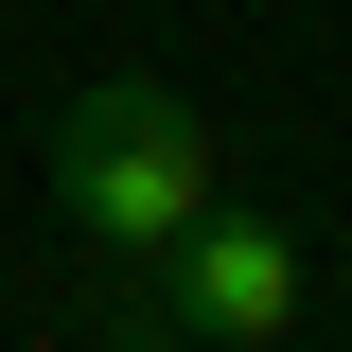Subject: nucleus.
Instances as JSON below:
<instances>
[{
  "instance_id": "nucleus-1",
  "label": "nucleus",
  "mask_w": 352,
  "mask_h": 352,
  "mask_svg": "<svg viewBox=\"0 0 352 352\" xmlns=\"http://www.w3.org/2000/svg\"><path fill=\"white\" fill-rule=\"evenodd\" d=\"M36 176H53V229H71V247H106V264H159L176 229H194V212L229 194L212 124H194V106H176L159 71H88L71 106H53Z\"/></svg>"
},
{
  "instance_id": "nucleus-2",
  "label": "nucleus",
  "mask_w": 352,
  "mask_h": 352,
  "mask_svg": "<svg viewBox=\"0 0 352 352\" xmlns=\"http://www.w3.org/2000/svg\"><path fill=\"white\" fill-rule=\"evenodd\" d=\"M141 317L194 335V352H282V335L317 317V247H300L282 212H247V194H212V212L141 264Z\"/></svg>"
}]
</instances>
